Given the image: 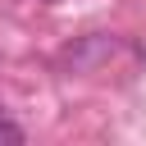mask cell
I'll list each match as a JSON object with an SVG mask.
<instances>
[{"label":"cell","instance_id":"6da1fadb","mask_svg":"<svg viewBox=\"0 0 146 146\" xmlns=\"http://www.w3.org/2000/svg\"><path fill=\"white\" fill-rule=\"evenodd\" d=\"M123 50V41L114 36V32H87V36H73L64 50H59V73H96V68H105L114 55Z\"/></svg>","mask_w":146,"mask_h":146},{"label":"cell","instance_id":"7a4b0ae2","mask_svg":"<svg viewBox=\"0 0 146 146\" xmlns=\"http://www.w3.org/2000/svg\"><path fill=\"white\" fill-rule=\"evenodd\" d=\"M23 141H27V132H23L14 119H5V114H0V146H23Z\"/></svg>","mask_w":146,"mask_h":146}]
</instances>
